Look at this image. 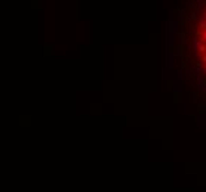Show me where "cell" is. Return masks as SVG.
I'll use <instances>...</instances> for the list:
<instances>
[{"instance_id": "cell-1", "label": "cell", "mask_w": 206, "mask_h": 192, "mask_svg": "<svg viewBox=\"0 0 206 192\" xmlns=\"http://www.w3.org/2000/svg\"><path fill=\"white\" fill-rule=\"evenodd\" d=\"M200 24H202V27H203V28H206V21H205V18L202 19V22H200Z\"/></svg>"}, {"instance_id": "cell-2", "label": "cell", "mask_w": 206, "mask_h": 192, "mask_svg": "<svg viewBox=\"0 0 206 192\" xmlns=\"http://www.w3.org/2000/svg\"><path fill=\"white\" fill-rule=\"evenodd\" d=\"M205 37H206V34H205Z\"/></svg>"}]
</instances>
